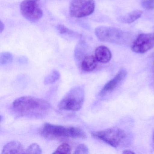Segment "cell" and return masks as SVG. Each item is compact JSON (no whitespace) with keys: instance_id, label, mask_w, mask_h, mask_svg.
I'll return each mask as SVG.
<instances>
[{"instance_id":"cell-8","label":"cell","mask_w":154,"mask_h":154,"mask_svg":"<svg viewBox=\"0 0 154 154\" xmlns=\"http://www.w3.org/2000/svg\"><path fill=\"white\" fill-rule=\"evenodd\" d=\"M154 47V32L141 34L134 41L131 46L133 52L144 54Z\"/></svg>"},{"instance_id":"cell-18","label":"cell","mask_w":154,"mask_h":154,"mask_svg":"<svg viewBox=\"0 0 154 154\" xmlns=\"http://www.w3.org/2000/svg\"><path fill=\"white\" fill-rule=\"evenodd\" d=\"M141 4L147 10H154V0H141Z\"/></svg>"},{"instance_id":"cell-4","label":"cell","mask_w":154,"mask_h":154,"mask_svg":"<svg viewBox=\"0 0 154 154\" xmlns=\"http://www.w3.org/2000/svg\"><path fill=\"white\" fill-rule=\"evenodd\" d=\"M85 90L82 86L71 89L62 99L59 104L60 109L77 111L81 109L85 100Z\"/></svg>"},{"instance_id":"cell-14","label":"cell","mask_w":154,"mask_h":154,"mask_svg":"<svg viewBox=\"0 0 154 154\" xmlns=\"http://www.w3.org/2000/svg\"><path fill=\"white\" fill-rule=\"evenodd\" d=\"M60 77V73L57 70L52 71L45 78V85L54 83L59 80Z\"/></svg>"},{"instance_id":"cell-21","label":"cell","mask_w":154,"mask_h":154,"mask_svg":"<svg viewBox=\"0 0 154 154\" xmlns=\"http://www.w3.org/2000/svg\"><path fill=\"white\" fill-rule=\"evenodd\" d=\"M123 154H135V152L133 151H131V150H128V149H126V150H124L123 152Z\"/></svg>"},{"instance_id":"cell-17","label":"cell","mask_w":154,"mask_h":154,"mask_svg":"<svg viewBox=\"0 0 154 154\" xmlns=\"http://www.w3.org/2000/svg\"><path fill=\"white\" fill-rule=\"evenodd\" d=\"M42 150L40 146L37 143H33L26 149V154H42Z\"/></svg>"},{"instance_id":"cell-10","label":"cell","mask_w":154,"mask_h":154,"mask_svg":"<svg viewBox=\"0 0 154 154\" xmlns=\"http://www.w3.org/2000/svg\"><path fill=\"white\" fill-rule=\"evenodd\" d=\"M23 144L19 141H13L6 144L2 149V154H26Z\"/></svg>"},{"instance_id":"cell-12","label":"cell","mask_w":154,"mask_h":154,"mask_svg":"<svg viewBox=\"0 0 154 154\" xmlns=\"http://www.w3.org/2000/svg\"><path fill=\"white\" fill-rule=\"evenodd\" d=\"M98 62L95 57L88 56L84 58L82 62L81 67L82 69L85 72H91L97 67Z\"/></svg>"},{"instance_id":"cell-9","label":"cell","mask_w":154,"mask_h":154,"mask_svg":"<svg viewBox=\"0 0 154 154\" xmlns=\"http://www.w3.org/2000/svg\"><path fill=\"white\" fill-rule=\"evenodd\" d=\"M127 71L124 69H121L112 80L105 84L99 94L100 96L103 97L114 91L121 84L127 77Z\"/></svg>"},{"instance_id":"cell-1","label":"cell","mask_w":154,"mask_h":154,"mask_svg":"<svg viewBox=\"0 0 154 154\" xmlns=\"http://www.w3.org/2000/svg\"><path fill=\"white\" fill-rule=\"evenodd\" d=\"M51 107L47 101L31 96L20 97L12 103L13 111L17 115L28 118H43L48 113Z\"/></svg>"},{"instance_id":"cell-23","label":"cell","mask_w":154,"mask_h":154,"mask_svg":"<svg viewBox=\"0 0 154 154\" xmlns=\"http://www.w3.org/2000/svg\"><path fill=\"white\" fill-rule=\"evenodd\" d=\"M152 141H153V144L154 145V131L153 132V137H152Z\"/></svg>"},{"instance_id":"cell-11","label":"cell","mask_w":154,"mask_h":154,"mask_svg":"<svg viewBox=\"0 0 154 154\" xmlns=\"http://www.w3.org/2000/svg\"><path fill=\"white\" fill-rule=\"evenodd\" d=\"M95 57L98 62L106 63L111 59V52L106 47L100 46L95 49Z\"/></svg>"},{"instance_id":"cell-15","label":"cell","mask_w":154,"mask_h":154,"mask_svg":"<svg viewBox=\"0 0 154 154\" xmlns=\"http://www.w3.org/2000/svg\"><path fill=\"white\" fill-rule=\"evenodd\" d=\"M72 153V148L69 144L67 143H63L59 146L56 149L55 151L53 152V154H70Z\"/></svg>"},{"instance_id":"cell-20","label":"cell","mask_w":154,"mask_h":154,"mask_svg":"<svg viewBox=\"0 0 154 154\" xmlns=\"http://www.w3.org/2000/svg\"><path fill=\"white\" fill-rule=\"evenodd\" d=\"M57 29L58 31L61 34H63L66 35H73V31L65 26L63 25H58L57 27Z\"/></svg>"},{"instance_id":"cell-19","label":"cell","mask_w":154,"mask_h":154,"mask_svg":"<svg viewBox=\"0 0 154 154\" xmlns=\"http://www.w3.org/2000/svg\"><path fill=\"white\" fill-rule=\"evenodd\" d=\"M89 153V149L88 147L85 144H80L77 147L74 154H88Z\"/></svg>"},{"instance_id":"cell-22","label":"cell","mask_w":154,"mask_h":154,"mask_svg":"<svg viewBox=\"0 0 154 154\" xmlns=\"http://www.w3.org/2000/svg\"><path fill=\"white\" fill-rule=\"evenodd\" d=\"M4 24L2 23V21H0V32L2 33L4 29Z\"/></svg>"},{"instance_id":"cell-24","label":"cell","mask_w":154,"mask_h":154,"mask_svg":"<svg viewBox=\"0 0 154 154\" xmlns=\"http://www.w3.org/2000/svg\"><path fill=\"white\" fill-rule=\"evenodd\" d=\"M153 71H154V63H153Z\"/></svg>"},{"instance_id":"cell-3","label":"cell","mask_w":154,"mask_h":154,"mask_svg":"<svg viewBox=\"0 0 154 154\" xmlns=\"http://www.w3.org/2000/svg\"><path fill=\"white\" fill-rule=\"evenodd\" d=\"M95 34L102 42L119 45L128 44L132 38L130 33L112 27H98L95 29Z\"/></svg>"},{"instance_id":"cell-6","label":"cell","mask_w":154,"mask_h":154,"mask_svg":"<svg viewBox=\"0 0 154 154\" xmlns=\"http://www.w3.org/2000/svg\"><path fill=\"white\" fill-rule=\"evenodd\" d=\"M95 9L94 0H72L70 5V16L74 18H82L93 13Z\"/></svg>"},{"instance_id":"cell-16","label":"cell","mask_w":154,"mask_h":154,"mask_svg":"<svg viewBox=\"0 0 154 154\" xmlns=\"http://www.w3.org/2000/svg\"><path fill=\"white\" fill-rule=\"evenodd\" d=\"M13 57L12 54L8 52L2 53L0 56V64L1 65H5L11 63L13 60Z\"/></svg>"},{"instance_id":"cell-13","label":"cell","mask_w":154,"mask_h":154,"mask_svg":"<svg viewBox=\"0 0 154 154\" xmlns=\"http://www.w3.org/2000/svg\"><path fill=\"white\" fill-rule=\"evenodd\" d=\"M142 13L143 12L140 10L133 11L119 18V20L121 23L124 24H131L140 18L142 16Z\"/></svg>"},{"instance_id":"cell-7","label":"cell","mask_w":154,"mask_h":154,"mask_svg":"<svg viewBox=\"0 0 154 154\" xmlns=\"http://www.w3.org/2000/svg\"><path fill=\"white\" fill-rule=\"evenodd\" d=\"M36 0H24L20 6L21 15L29 21L35 22L43 16V11Z\"/></svg>"},{"instance_id":"cell-5","label":"cell","mask_w":154,"mask_h":154,"mask_svg":"<svg viewBox=\"0 0 154 154\" xmlns=\"http://www.w3.org/2000/svg\"><path fill=\"white\" fill-rule=\"evenodd\" d=\"M92 135L115 148L119 146L125 140L127 136L125 131L118 127L93 131Z\"/></svg>"},{"instance_id":"cell-2","label":"cell","mask_w":154,"mask_h":154,"mask_svg":"<svg viewBox=\"0 0 154 154\" xmlns=\"http://www.w3.org/2000/svg\"><path fill=\"white\" fill-rule=\"evenodd\" d=\"M40 133L47 138H73L85 139L87 136L82 130L76 127H65L61 125L45 123L40 130Z\"/></svg>"}]
</instances>
